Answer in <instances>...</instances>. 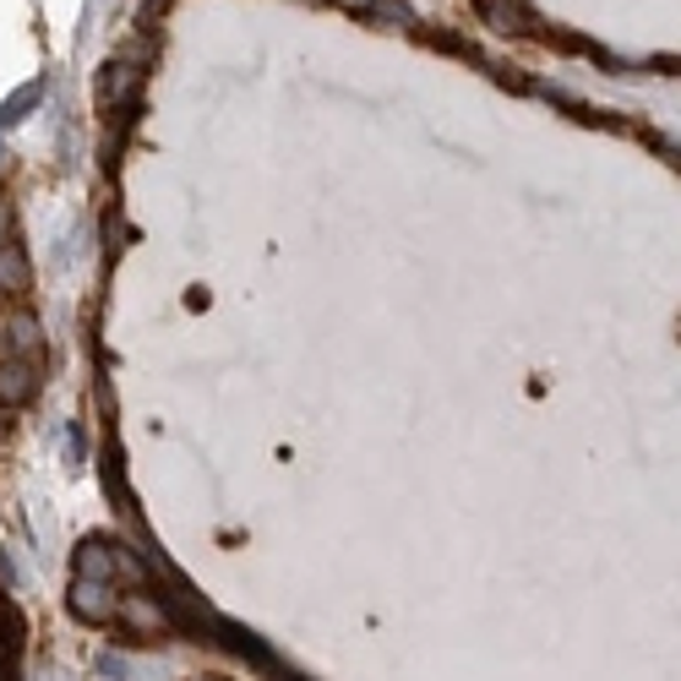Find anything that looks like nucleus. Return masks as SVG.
Wrapping results in <instances>:
<instances>
[{"instance_id": "nucleus-12", "label": "nucleus", "mask_w": 681, "mask_h": 681, "mask_svg": "<svg viewBox=\"0 0 681 681\" xmlns=\"http://www.w3.org/2000/svg\"><path fill=\"white\" fill-rule=\"evenodd\" d=\"M0 246H11V207L0 202Z\"/></svg>"}, {"instance_id": "nucleus-3", "label": "nucleus", "mask_w": 681, "mask_h": 681, "mask_svg": "<svg viewBox=\"0 0 681 681\" xmlns=\"http://www.w3.org/2000/svg\"><path fill=\"white\" fill-rule=\"evenodd\" d=\"M136 88H142V71L131 61H110L99 71V104H104V110H131Z\"/></svg>"}, {"instance_id": "nucleus-2", "label": "nucleus", "mask_w": 681, "mask_h": 681, "mask_svg": "<svg viewBox=\"0 0 681 681\" xmlns=\"http://www.w3.org/2000/svg\"><path fill=\"white\" fill-rule=\"evenodd\" d=\"M71 611L82 621H115V611H121L115 583H104V578H77V583H71Z\"/></svg>"}, {"instance_id": "nucleus-5", "label": "nucleus", "mask_w": 681, "mask_h": 681, "mask_svg": "<svg viewBox=\"0 0 681 681\" xmlns=\"http://www.w3.org/2000/svg\"><path fill=\"white\" fill-rule=\"evenodd\" d=\"M480 17H486L491 28H501V33H535V28H540L524 0H480Z\"/></svg>"}, {"instance_id": "nucleus-10", "label": "nucleus", "mask_w": 681, "mask_h": 681, "mask_svg": "<svg viewBox=\"0 0 681 681\" xmlns=\"http://www.w3.org/2000/svg\"><path fill=\"white\" fill-rule=\"evenodd\" d=\"M366 17H372V22H393V28H415V11H409L404 0H372Z\"/></svg>"}, {"instance_id": "nucleus-1", "label": "nucleus", "mask_w": 681, "mask_h": 681, "mask_svg": "<svg viewBox=\"0 0 681 681\" xmlns=\"http://www.w3.org/2000/svg\"><path fill=\"white\" fill-rule=\"evenodd\" d=\"M115 621H121L131 638H159V632H170V627H175V621H170V611H164L153 594H136V589H131V594L121 600Z\"/></svg>"}, {"instance_id": "nucleus-7", "label": "nucleus", "mask_w": 681, "mask_h": 681, "mask_svg": "<svg viewBox=\"0 0 681 681\" xmlns=\"http://www.w3.org/2000/svg\"><path fill=\"white\" fill-rule=\"evenodd\" d=\"M6 344H11V360H44V333H39V322L33 316H11V327H6Z\"/></svg>"}, {"instance_id": "nucleus-6", "label": "nucleus", "mask_w": 681, "mask_h": 681, "mask_svg": "<svg viewBox=\"0 0 681 681\" xmlns=\"http://www.w3.org/2000/svg\"><path fill=\"white\" fill-rule=\"evenodd\" d=\"M77 578H104V583H115V546L110 540H82L77 546Z\"/></svg>"}, {"instance_id": "nucleus-11", "label": "nucleus", "mask_w": 681, "mask_h": 681, "mask_svg": "<svg viewBox=\"0 0 681 681\" xmlns=\"http://www.w3.org/2000/svg\"><path fill=\"white\" fill-rule=\"evenodd\" d=\"M115 572H121V578L131 583V589H142V583H148V567H142L136 557H131L125 546H115Z\"/></svg>"}, {"instance_id": "nucleus-8", "label": "nucleus", "mask_w": 681, "mask_h": 681, "mask_svg": "<svg viewBox=\"0 0 681 681\" xmlns=\"http://www.w3.org/2000/svg\"><path fill=\"white\" fill-rule=\"evenodd\" d=\"M33 284V267L17 246H0V295H22Z\"/></svg>"}, {"instance_id": "nucleus-9", "label": "nucleus", "mask_w": 681, "mask_h": 681, "mask_svg": "<svg viewBox=\"0 0 681 681\" xmlns=\"http://www.w3.org/2000/svg\"><path fill=\"white\" fill-rule=\"evenodd\" d=\"M39 99H44V77H39V82H28V88H17V93H11V99L0 104V125L22 121V115H28V110H33Z\"/></svg>"}, {"instance_id": "nucleus-4", "label": "nucleus", "mask_w": 681, "mask_h": 681, "mask_svg": "<svg viewBox=\"0 0 681 681\" xmlns=\"http://www.w3.org/2000/svg\"><path fill=\"white\" fill-rule=\"evenodd\" d=\"M39 393V366L33 360H0V404H28Z\"/></svg>"}]
</instances>
